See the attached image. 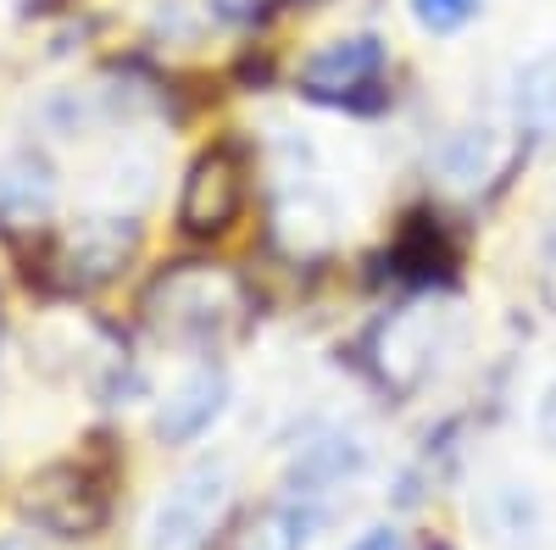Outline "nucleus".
Listing matches in <instances>:
<instances>
[{"mask_svg": "<svg viewBox=\"0 0 556 550\" xmlns=\"http://www.w3.org/2000/svg\"><path fill=\"white\" fill-rule=\"evenodd\" d=\"M139 311L162 340L178 345H223L245 329L251 284L223 261H167L139 295Z\"/></svg>", "mask_w": 556, "mask_h": 550, "instance_id": "f257e3e1", "label": "nucleus"}, {"mask_svg": "<svg viewBox=\"0 0 556 550\" xmlns=\"http://www.w3.org/2000/svg\"><path fill=\"white\" fill-rule=\"evenodd\" d=\"M228 500H235V468L223 456H201L156 495L139 528V550H206L228 517Z\"/></svg>", "mask_w": 556, "mask_h": 550, "instance_id": "f03ea898", "label": "nucleus"}, {"mask_svg": "<svg viewBox=\"0 0 556 550\" xmlns=\"http://www.w3.org/2000/svg\"><path fill=\"white\" fill-rule=\"evenodd\" d=\"M17 512L51 539H96L112 523V473L96 462H45L23 478Z\"/></svg>", "mask_w": 556, "mask_h": 550, "instance_id": "7ed1b4c3", "label": "nucleus"}, {"mask_svg": "<svg viewBox=\"0 0 556 550\" xmlns=\"http://www.w3.org/2000/svg\"><path fill=\"white\" fill-rule=\"evenodd\" d=\"M434 356H440V311L434 306L384 311L379 323L362 334V367L395 400L424 389V379L434 373Z\"/></svg>", "mask_w": 556, "mask_h": 550, "instance_id": "20e7f679", "label": "nucleus"}, {"mask_svg": "<svg viewBox=\"0 0 556 550\" xmlns=\"http://www.w3.org/2000/svg\"><path fill=\"white\" fill-rule=\"evenodd\" d=\"M245 195H251V167H245V151L240 145H206L190 167H184V183H178V228L190 240H217L240 222L245 212Z\"/></svg>", "mask_w": 556, "mask_h": 550, "instance_id": "39448f33", "label": "nucleus"}, {"mask_svg": "<svg viewBox=\"0 0 556 550\" xmlns=\"http://www.w3.org/2000/svg\"><path fill=\"white\" fill-rule=\"evenodd\" d=\"M134 251H139V222L128 212H101L62 228L45 261H51L56 290H101L134 261Z\"/></svg>", "mask_w": 556, "mask_h": 550, "instance_id": "423d86ee", "label": "nucleus"}, {"mask_svg": "<svg viewBox=\"0 0 556 550\" xmlns=\"http://www.w3.org/2000/svg\"><path fill=\"white\" fill-rule=\"evenodd\" d=\"M384 39L374 34H345L334 44H323L301 62V78L295 89L317 106H340V112H356V106H379L384 95Z\"/></svg>", "mask_w": 556, "mask_h": 550, "instance_id": "0eeeda50", "label": "nucleus"}, {"mask_svg": "<svg viewBox=\"0 0 556 550\" xmlns=\"http://www.w3.org/2000/svg\"><path fill=\"white\" fill-rule=\"evenodd\" d=\"M223 406H228V373L223 367H195L156 406V439L162 445H195L223 418Z\"/></svg>", "mask_w": 556, "mask_h": 550, "instance_id": "6e6552de", "label": "nucleus"}, {"mask_svg": "<svg viewBox=\"0 0 556 550\" xmlns=\"http://www.w3.org/2000/svg\"><path fill=\"white\" fill-rule=\"evenodd\" d=\"M56 212V172L39 151H17L0 167V228L7 234H39Z\"/></svg>", "mask_w": 556, "mask_h": 550, "instance_id": "1a4fd4ad", "label": "nucleus"}, {"mask_svg": "<svg viewBox=\"0 0 556 550\" xmlns=\"http://www.w3.org/2000/svg\"><path fill=\"white\" fill-rule=\"evenodd\" d=\"M273 234H278V245H285L290 256L329 251L334 245V206L301 183V190H290L285 201L273 206Z\"/></svg>", "mask_w": 556, "mask_h": 550, "instance_id": "9d476101", "label": "nucleus"}, {"mask_svg": "<svg viewBox=\"0 0 556 550\" xmlns=\"http://www.w3.org/2000/svg\"><path fill=\"white\" fill-rule=\"evenodd\" d=\"M390 261H395L401 279H412V284H434V279H445V272L456 267V245L445 240V228H440L434 217L417 212V217H406V228L395 234Z\"/></svg>", "mask_w": 556, "mask_h": 550, "instance_id": "9b49d317", "label": "nucleus"}, {"mask_svg": "<svg viewBox=\"0 0 556 550\" xmlns=\"http://www.w3.org/2000/svg\"><path fill=\"white\" fill-rule=\"evenodd\" d=\"M506 167H513V151L501 145L495 128H468L440 151V172H445L451 190H479V183L501 178Z\"/></svg>", "mask_w": 556, "mask_h": 550, "instance_id": "f8f14e48", "label": "nucleus"}, {"mask_svg": "<svg viewBox=\"0 0 556 550\" xmlns=\"http://www.w3.org/2000/svg\"><path fill=\"white\" fill-rule=\"evenodd\" d=\"M306 539H312V512L295 500H273L235 534L228 550H306Z\"/></svg>", "mask_w": 556, "mask_h": 550, "instance_id": "ddd939ff", "label": "nucleus"}, {"mask_svg": "<svg viewBox=\"0 0 556 550\" xmlns=\"http://www.w3.org/2000/svg\"><path fill=\"white\" fill-rule=\"evenodd\" d=\"M362 462H367V450H362L351 434H329V439H312V445L301 450L290 484H301V495H312V489H329V484L362 473Z\"/></svg>", "mask_w": 556, "mask_h": 550, "instance_id": "4468645a", "label": "nucleus"}, {"mask_svg": "<svg viewBox=\"0 0 556 550\" xmlns=\"http://www.w3.org/2000/svg\"><path fill=\"white\" fill-rule=\"evenodd\" d=\"M518 123L534 140H556V44L518 73Z\"/></svg>", "mask_w": 556, "mask_h": 550, "instance_id": "2eb2a0df", "label": "nucleus"}, {"mask_svg": "<svg viewBox=\"0 0 556 550\" xmlns=\"http://www.w3.org/2000/svg\"><path fill=\"white\" fill-rule=\"evenodd\" d=\"M484 12V0H412V17L424 34H456Z\"/></svg>", "mask_w": 556, "mask_h": 550, "instance_id": "dca6fc26", "label": "nucleus"}, {"mask_svg": "<svg viewBox=\"0 0 556 550\" xmlns=\"http://www.w3.org/2000/svg\"><path fill=\"white\" fill-rule=\"evenodd\" d=\"M540 295H545V306L556 311V222H551L545 251H540Z\"/></svg>", "mask_w": 556, "mask_h": 550, "instance_id": "f3484780", "label": "nucleus"}, {"mask_svg": "<svg viewBox=\"0 0 556 550\" xmlns=\"http://www.w3.org/2000/svg\"><path fill=\"white\" fill-rule=\"evenodd\" d=\"M351 550H406V539H401L395 528H367Z\"/></svg>", "mask_w": 556, "mask_h": 550, "instance_id": "a211bd4d", "label": "nucleus"}, {"mask_svg": "<svg viewBox=\"0 0 556 550\" xmlns=\"http://www.w3.org/2000/svg\"><path fill=\"white\" fill-rule=\"evenodd\" d=\"M540 429H545V439L556 445V384L545 389V406H540Z\"/></svg>", "mask_w": 556, "mask_h": 550, "instance_id": "6ab92c4d", "label": "nucleus"}, {"mask_svg": "<svg viewBox=\"0 0 556 550\" xmlns=\"http://www.w3.org/2000/svg\"><path fill=\"white\" fill-rule=\"evenodd\" d=\"M51 7H62V0H28V12H51Z\"/></svg>", "mask_w": 556, "mask_h": 550, "instance_id": "aec40b11", "label": "nucleus"}, {"mask_svg": "<svg viewBox=\"0 0 556 550\" xmlns=\"http://www.w3.org/2000/svg\"><path fill=\"white\" fill-rule=\"evenodd\" d=\"M0 550H34V545H23V539H7V545H0Z\"/></svg>", "mask_w": 556, "mask_h": 550, "instance_id": "412c9836", "label": "nucleus"}]
</instances>
